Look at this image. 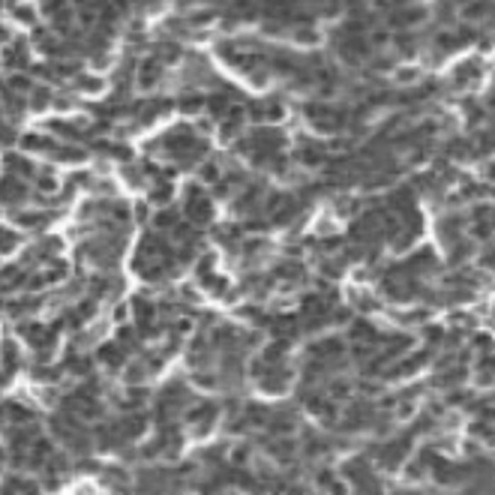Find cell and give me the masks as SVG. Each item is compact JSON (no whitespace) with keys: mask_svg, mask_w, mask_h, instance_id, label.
Listing matches in <instances>:
<instances>
[{"mask_svg":"<svg viewBox=\"0 0 495 495\" xmlns=\"http://www.w3.org/2000/svg\"><path fill=\"white\" fill-rule=\"evenodd\" d=\"M6 40H9V30L4 28V24H0V42H6Z\"/></svg>","mask_w":495,"mask_h":495,"instance_id":"1","label":"cell"}]
</instances>
